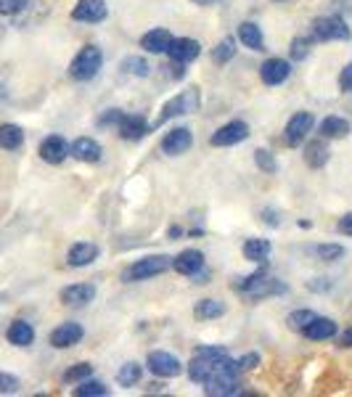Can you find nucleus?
Listing matches in <instances>:
<instances>
[{"label":"nucleus","mask_w":352,"mask_h":397,"mask_svg":"<svg viewBox=\"0 0 352 397\" xmlns=\"http://www.w3.org/2000/svg\"><path fill=\"white\" fill-rule=\"evenodd\" d=\"M313 35L323 43H333V40H350L352 32L339 16H321L313 21Z\"/></svg>","instance_id":"obj_8"},{"label":"nucleus","mask_w":352,"mask_h":397,"mask_svg":"<svg viewBox=\"0 0 352 397\" xmlns=\"http://www.w3.org/2000/svg\"><path fill=\"white\" fill-rule=\"evenodd\" d=\"M236 37H225V40H220L217 46L212 48V61L214 64H228V61H233V56H236Z\"/></svg>","instance_id":"obj_30"},{"label":"nucleus","mask_w":352,"mask_h":397,"mask_svg":"<svg viewBox=\"0 0 352 397\" xmlns=\"http://www.w3.org/2000/svg\"><path fill=\"white\" fill-rule=\"evenodd\" d=\"M6 339H9L14 347H29V344L35 342V329L32 324L27 321H14L9 326V331H6Z\"/></svg>","instance_id":"obj_24"},{"label":"nucleus","mask_w":352,"mask_h":397,"mask_svg":"<svg viewBox=\"0 0 352 397\" xmlns=\"http://www.w3.org/2000/svg\"><path fill=\"white\" fill-rule=\"evenodd\" d=\"M172 40H175V37H172L170 29L157 27V29H151V32H146V35L140 37V48L148 51V53H167V48H170Z\"/></svg>","instance_id":"obj_22"},{"label":"nucleus","mask_w":352,"mask_h":397,"mask_svg":"<svg viewBox=\"0 0 352 397\" xmlns=\"http://www.w3.org/2000/svg\"><path fill=\"white\" fill-rule=\"evenodd\" d=\"M14 392H19V379L0 371V395H14Z\"/></svg>","instance_id":"obj_40"},{"label":"nucleus","mask_w":352,"mask_h":397,"mask_svg":"<svg viewBox=\"0 0 352 397\" xmlns=\"http://www.w3.org/2000/svg\"><path fill=\"white\" fill-rule=\"evenodd\" d=\"M220 315H225V305H222L220 299H199L194 305L196 321H214Z\"/></svg>","instance_id":"obj_28"},{"label":"nucleus","mask_w":352,"mask_h":397,"mask_svg":"<svg viewBox=\"0 0 352 397\" xmlns=\"http://www.w3.org/2000/svg\"><path fill=\"white\" fill-rule=\"evenodd\" d=\"M239 292L252 297V299H262V297H270V294H284L286 287H284L281 281H276V278H268L265 273H254V276L241 281Z\"/></svg>","instance_id":"obj_5"},{"label":"nucleus","mask_w":352,"mask_h":397,"mask_svg":"<svg viewBox=\"0 0 352 397\" xmlns=\"http://www.w3.org/2000/svg\"><path fill=\"white\" fill-rule=\"evenodd\" d=\"M117 133H120L125 140H140L146 138L148 133H151V125H148L140 114H122L120 122H117Z\"/></svg>","instance_id":"obj_13"},{"label":"nucleus","mask_w":352,"mask_h":397,"mask_svg":"<svg viewBox=\"0 0 352 397\" xmlns=\"http://www.w3.org/2000/svg\"><path fill=\"white\" fill-rule=\"evenodd\" d=\"M103 66V51L98 46H85L77 51V56L72 58L69 64V77L77 80V83H88L93 80L98 69Z\"/></svg>","instance_id":"obj_3"},{"label":"nucleus","mask_w":352,"mask_h":397,"mask_svg":"<svg viewBox=\"0 0 352 397\" xmlns=\"http://www.w3.org/2000/svg\"><path fill=\"white\" fill-rule=\"evenodd\" d=\"M313 125H315L313 111H296V114H291L286 122V128H284V140H286V146H302L305 138L310 135Z\"/></svg>","instance_id":"obj_7"},{"label":"nucleus","mask_w":352,"mask_h":397,"mask_svg":"<svg viewBox=\"0 0 352 397\" xmlns=\"http://www.w3.org/2000/svg\"><path fill=\"white\" fill-rule=\"evenodd\" d=\"M98 257V247L90 244V241H77L69 247L66 252V265L69 268H85V265H90L93 259Z\"/></svg>","instance_id":"obj_19"},{"label":"nucleus","mask_w":352,"mask_h":397,"mask_svg":"<svg viewBox=\"0 0 352 397\" xmlns=\"http://www.w3.org/2000/svg\"><path fill=\"white\" fill-rule=\"evenodd\" d=\"M339 91L342 93H352V64H347L339 74Z\"/></svg>","instance_id":"obj_43"},{"label":"nucleus","mask_w":352,"mask_h":397,"mask_svg":"<svg viewBox=\"0 0 352 397\" xmlns=\"http://www.w3.org/2000/svg\"><path fill=\"white\" fill-rule=\"evenodd\" d=\"M146 366L154 376H159V379H175V376L183 373V363L177 361L175 355H172V352H167V350L148 352Z\"/></svg>","instance_id":"obj_6"},{"label":"nucleus","mask_w":352,"mask_h":397,"mask_svg":"<svg viewBox=\"0 0 352 397\" xmlns=\"http://www.w3.org/2000/svg\"><path fill=\"white\" fill-rule=\"evenodd\" d=\"M241 252H244V257L252 259V262H265V259L270 257V252H273V244H270L268 239H249L241 247Z\"/></svg>","instance_id":"obj_26"},{"label":"nucleus","mask_w":352,"mask_h":397,"mask_svg":"<svg viewBox=\"0 0 352 397\" xmlns=\"http://www.w3.org/2000/svg\"><path fill=\"white\" fill-rule=\"evenodd\" d=\"M347 133H350V122L344 120V117H326L321 122V135L323 138L339 140V138H347Z\"/></svg>","instance_id":"obj_29"},{"label":"nucleus","mask_w":352,"mask_h":397,"mask_svg":"<svg viewBox=\"0 0 352 397\" xmlns=\"http://www.w3.org/2000/svg\"><path fill=\"white\" fill-rule=\"evenodd\" d=\"M313 318H315L313 310H294V313H291V315L286 318V324L291 326L294 331H302V329H305V326L310 324Z\"/></svg>","instance_id":"obj_38"},{"label":"nucleus","mask_w":352,"mask_h":397,"mask_svg":"<svg viewBox=\"0 0 352 397\" xmlns=\"http://www.w3.org/2000/svg\"><path fill=\"white\" fill-rule=\"evenodd\" d=\"M196 109H199V93H196V88H191V91H183V93H177V96H172V98L162 106V111H159V117L154 125H165V122L175 120L180 114H191V111H196Z\"/></svg>","instance_id":"obj_4"},{"label":"nucleus","mask_w":352,"mask_h":397,"mask_svg":"<svg viewBox=\"0 0 352 397\" xmlns=\"http://www.w3.org/2000/svg\"><path fill=\"white\" fill-rule=\"evenodd\" d=\"M236 40L241 46H247L249 51H265V37H262V29L254 24V21H241L239 32H236Z\"/></svg>","instance_id":"obj_23"},{"label":"nucleus","mask_w":352,"mask_h":397,"mask_svg":"<svg viewBox=\"0 0 352 397\" xmlns=\"http://www.w3.org/2000/svg\"><path fill=\"white\" fill-rule=\"evenodd\" d=\"M310 48H313L310 37H294V40H291V48H289V53H291L294 61H305L307 56H310Z\"/></svg>","instance_id":"obj_36"},{"label":"nucleus","mask_w":352,"mask_h":397,"mask_svg":"<svg viewBox=\"0 0 352 397\" xmlns=\"http://www.w3.org/2000/svg\"><path fill=\"white\" fill-rule=\"evenodd\" d=\"M29 0H0V16H16L21 11H27Z\"/></svg>","instance_id":"obj_39"},{"label":"nucleus","mask_w":352,"mask_h":397,"mask_svg":"<svg viewBox=\"0 0 352 397\" xmlns=\"http://www.w3.org/2000/svg\"><path fill=\"white\" fill-rule=\"evenodd\" d=\"M85 336V329L80 324H74V321H66V324L56 326L53 331H51V347L53 350H69V347H74V344L80 342Z\"/></svg>","instance_id":"obj_10"},{"label":"nucleus","mask_w":352,"mask_h":397,"mask_svg":"<svg viewBox=\"0 0 352 397\" xmlns=\"http://www.w3.org/2000/svg\"><path fill=\"white\" fill-rule=\"evenodd\" d=\"M239 363L228 358L225 347H199L194 361L188 363V376L196 384H204V392L212 397L239 395Z\"/></svg>","instance_id":"obj_1"},{"label":"nucleus","mask_w":352,"mask_h":397,"mask_svg":"<svg viewBox=\"0 0 352 397\" xmlns=\"http://www.w3.org/2000/svg\"><path fill=\"white\" fill-rule=\"evenodd\" d=\"M191 146H194V133L188 128H172L162 138V151H165L167 157H180Z\"/></svg>","instance_id":"obj_12"},{"label":"nucleus","mask_w":352,"mask_h":397,"mask_svg":"<svg viewBox=\"0 0 352 397\" xmlns=\"http://www.w3.org/2000/svg\"><path fill=\"white\" fill-rule=\"evenodd\" d=\"M196 6H212V3H217V0H194Z\"/></svg>","instance_id":"obj_46"},{"label":"nucleus","mask_w":352,"mask_h":397,"mask_svg":"<svg viewBox=\"0 0 352 397\" xmlns=\"http://www.w3.org/2000/svg\"><path fill=\"white\" fill-rule=\"evenodd\" d=\"M95 299V287L93 284H72L61 292V302L66 307H85Z\"/></svg>","instance_id":"obj_20"},{"label":"nucleus","mask_w":352,"mask_h":397,"mask_svg":"<svg viewBox=\"0 0 352 397\" xmlns=\"http://www.w3.org/2000/svg\"><path fill=\"white\" fill-rule=\"evenodd\" d=\"M172 268V257L167 254H148L143 259H135L133 265L122 270V281L125 284H138V281H148V278H157L162 273Z\"/></svg>","instance_id":"obj_2"},{"label":"nucleus","mask_w":352,"mask_h":397,"mask_svg":"<svg viewBox=\"0 0 352 397\" xmlns=\"http://www.w3.org/2000/svg\"><path fill=\"white\" fill-rule=\"evenodd\" d=\"M109 395V387L98 379H85L74 387V397H106Z\"/></svg>","instance_id":"obj_31"},{"label":"nucleus","mask_w":352,"mask_h":397,"mask_svg":"<svg viewBox=\"0 0 352 397\" xmlns=\"http://www.w3.org/2000/svg\"><path fill=\"white\" fill-rule=\"evenodd\" d=\"M289 74H291V64H289L286 58H268L265 64L259 66V77H262V83L265 85L286 83Z\"/></svg>","instance_id":"obj_16"},{"label":"nucleus","mask_w":352,"mask_h":397,"mask_svg":"<svg viewBox=\"0 0 352 397\" xmlns=\"http://www.w3.org/2000/svg\"><path fill=\"white\" fill-rule=\"evenodd\" d=\"M109 16V9L103 0H77V6L72 9V19L80 24H98Z\"/></svg>","instance_id":"obj_11"},{"label":"nucleus","mask_w":352,"mask_h":397,"mask_svg":"<svg viewBox=\"0 0 352 397\" xmlns=\"http://www.w3.org/2000/svg\"><path fill=\"white\" fill-rule=\"evenodd\" d=\"M122 69L133 77H148L151 74V66H148L146 58H140V56H128L125 61H122Z\"/></svg>","instance_id":"obj_33"},{"label":"nucleus","mask_w":352,"mask_h":397,"mask_svg":"<svg viewBox=\"0 0 352 397\" xmlns=\"http://www.w3.org/2000/svg\"><path fill=\"white\" fill-rule=\"evenodd\" d=\"M310 342H326V339H331L333 334H336V321L333 318H321V315H315L313 321L302 329Z\"/></svg>","instance_id":"obj_21"},{"label":"nucleus","mask_w":352,"mask_h":397,"mask_svg":"<svg viewBox=\"0 0 352 397\" xmlns=\"http://www.w3.org/2000/svg\"><path fill=\"white\" fill-rule=\"evenodd\" d=\"M254 162H257L259 170L268 172V175H276L278 172V162H276V157H273V151H268V148H257V151H254Z\"/></svg>","instance_id":"obj_34"},{"label":"nucleus","mask_w":352,"mask_h":397,"mask_svg":"<svg viewBox=\"0 0 352 397\" xmlns=\"http://www.w3.org/2000/svg\"><path fill=\"white\" fill-rule=\"evenodd\" d=\"M24 143V130L19 125H0V148L3 151H16Z\"/></svg>","instance_id":"obj_27"},{"label":"nucleus","mask_w":352,"mask_h":397,"mask_svg":"<svg viewBox=\"0 0 352 397\" xmlns=\"http://www.w3.org/2000/svg\"><path fill=\"white\" fill-rule=\"evenodd\" d=\"M40 159L48 162V165H61L66 157H69V143H66L61 135H48L43 143H40Z\"/></svg>","instance_id":"obj_15"},{"label":"nucleus","mask_w":352,"mask_h":397,"mask_svg":"<svg viewBox=\"0 0 352 397\" xmlns=\"http://www.w3.org/2000/svg\"><path fill=\"white\" fill-rule=\"evenodd\" d=\"M339 344H342V347H352V329H347V331L339 336Z\"/></svg>","instance_id":"obj_45"},{"label":"nucleus","mask_w":352,"mask_h":397,"mask_svg":"<svg viewBox=\"0 0 352 397\" xmlns=\"http://www.w3.org/2000/svg\"><path fill=\"white\" fill-rule=\"evenodd\" d=\"M172 268L180 276H199L204 270V254L199 249H183L177 257H172Z\"/></svg>","instance_id":"obj_18"},{"label":"nucleus","mask_w":352,"mask_h":397,"mask_svg":"<svg viewBox=\"0 0 352 397\" xmlns=\"http://www.w3.org/2000/svg\"><path fill=\"white\" fill-rule=\"evenodd\" d=\"M69 157H74L77 162H88V165H93V162H101L103 157V148L98 140H93V138H77L69 146Z\"/></svg>","instance_id":"obj_17"},{"label":"nucleus","mask_w":352,"mask_h":397,"mask_svg":"<svg viewBox=\"0 0 352 397\" xmlns=\"http://www.w3.org/2000/svg\"><path fill=\"white\" fill-rule=\"evenodd\" d=\"M122 114H125V111L109 109V111H106V114L101 117V120H98V128H117V122H120Z\"/></svg>","instance_id":"obj_41"},{"label":"nucleus","mask_w":352,"mask_h":397,"mask_svg":"<svg viewBox=\"0 0 352 397\" xmlns=\"http://www.w3.org/2000/svg\"><path fill=\"white\" fill-rule=\"evenodd\" d=\"M247 138H249V125L241 120H233V122H228V125H222V128L214 130L209 143H212L214 148H225V146H236V143H241V140H247Z\"/></svg>","instance_id":"obj_9"},{"label":"nucleus","mask_w":352,"mask_h":397,"mask_svg":"<svg viewBox=\"0 0 352 397\" xmlns=\"http://www.w3.org/2000/svg\"><path fill=\"white\" fill-rule=\"evenodd\" d=\"M315 254L323 259V262H336V259L344 257V247L342 244H321V247L315 249Z\"/></svg>","instance_id":"obj_37"},{"label":"nucleus","mask_w":352,"mask_h":397,"mask_svg":"<svg viewBox=\"0 0 352 397\" xmlns=\"http://www.w3.org/2000/svg\"><path fill=\"white\" fill-rule=\"evenodd\" d=\"M140 379H143V368H140L138 363H125L120 368V373H117V381H120V387H135V384H140Z\"/></svg>","instance_id":"obj_32"},{"label":"nucleus","mask_w":352,"mask_h":397,"mask_svg":"<svg viewBox=\"0 0 352 397\" xmlns=\"http://www.w3.org/2000/svg\"><path fill=\"white\" fill-rule=\"evenodd\" d=\"M336 228H339L342 236H352V212L344 215V217H339V225H336Z\"/></svg>","instance_id":"obj_44"},{"label":"nucleus","mask_w":352,"mask_h":397,"mask_svg":"<svg viewBox=\"0 0 352 397\" xmlns=\"http://www.w3.org/2000/svg\"><path fill=\"white\" fill-rule=\"evenodd\" d=\"M239 371L244 373V371H254L259 366V355L257 352H249V355H244V358H239Z\"/></svg>","instance_id":"obj_42"},{"label":"nucleus","mask_w":352,"mask_h":397,"mask_svg":"<svg viewBox=\"0 0 352 397\" xmlns=\"http://www.w3.org/2000/svg\"><path fill=\"white\" fill-rule=\"evenodd\" d=\"M199 53H202V46L196 43L194 37H177L167 48V56L177 64H191L194 58H199Z\"/></svg>","instance_id":"obj_14"},{"label":"nucleus","mask_w":352,"mask_h":397,"mask_svg":"<svg viewBox=\"0 0 352 397\" xmlns=\"http://www.w3.org/2000/svg\"><path fill=\"white\" fill-rule=\"evenodd\" d=\"M90 373H93L90 363H77V366H72V368L64 373V381L66 384H80V381L90 379Z\"/></svg>","instance_id":"obj_35"},{"label":"nucleus","mask_w":352,"mask_h":397,"mask_svg":"<svg viewBox=\"0 0 352 397\" xmlns=\"http://www.w3.org/2000/svg\"><path fill=\"white\" fill-rule=\"evenodd\" d=\"M331 159V151L326 146L323 140H310L305 146V165L313 167V170H321L326 167V162Z\"/></svg>","instance_id":"obj_25"}]
</instances>
